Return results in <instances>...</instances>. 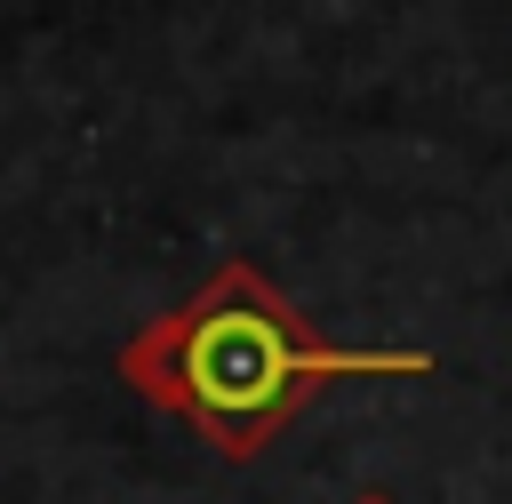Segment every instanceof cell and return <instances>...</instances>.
Returning <instances> with one entry per match:
<instances>
[{"mask_svg": "<svg viewBox=\"0 0 512 504\" xmlns=\"http://www.w3.org/2000/svg\"><path fill=\"white\" fill-rule=\"evenodd\" d=\"M352 504H392V496H384V488H360V496H352Z\"/></svg>", "mask_w": 512, "mask_h": 504, "instance_id": "obj_2", "label": "cell"}, {"mask_svg": "<svg viewBox=\"0 0 512 504\" xmlns=\"http://www.w3.org/2000/svg\"><path fill=\"white\" fill-rule=\"evenodd\" d=\"M344 376H432V352L424 344H400V352L328 344L248 256L216 264L176 312L144 320L120 344V384L184 416L224 464L264 456L272 432Z\"/></svg>", "mask_w": 512, "mask_h": 504, "instance_id": "obj_1", "label": "cell"}]
</instances>
